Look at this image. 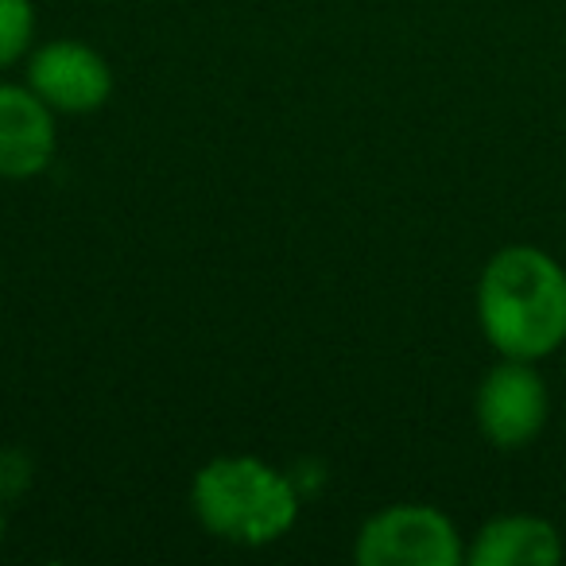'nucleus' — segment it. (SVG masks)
I'll return each instance as SVG.
<instances>
[{"mask_svg":"<svg viewBox=\"0 0 566 566\" xmlns=\"http://www.w3.org/2000/svg\"><path fill=\"white\" fill-rule=\"evenodd\" d=\"M478 323L501 357L543 361L566 342V272L535 244H509L478 283Z\"/></svg>","mask_w":566,"mask_h":566,"instance_id":"1","label":"nucleus"},{"mask_svg":"<svg viewBox=\"0 0 566 566\" xmlns=\"http://www.w3.org/2000/svg\"><path fill=\"white\" fill-rule=\"evenodd\" d=\"M563 558V535L539 516H496L478 532L465 563L473 566H555Z\"/></svg>","mask_w":566,"mask_h":566,"instance_id":"7","label":"nucleus"},{"mask_svg":"<svg viewBox=\"0 0 566 566\" xmlns=\"http://www.w3.org/2000/svg\"><path fill=\"white\" fill-rule=\"evenodd\" d=\"M55 109L32 86L0 82V179H32L55 159Z\"/></svg>","mask_w":566,"mask_h":566,"instance_id":"6","label":"nucleus"},{"mask_svg":"<svg viewBox=\"0 0 566 566\" xmlns=\"http://www.w3.org/2000/svg\"><path fill=\"white\" fill-rule=\"evenodd\" d=\"M35 35L32 0H0V66H12L28 55Z\"/></svg>","mask_w":566,"mask_h":566,"instance_id":"8","label":"nucleus"},{"mask_svg":"<svg viewBox=\"0 0 566 566\" xmlns=\"http://www.w3.org/2000/svg\"><path fill=\"white\" fill-rule=\"evenodd\" d=\"M32 481V465L20 450H4L0 454V501H9V496H20Z\"/></svg>","mask_w":566,"mask_h":566,"instance_id":"9","label":"nucleus"},{"mask_svg":"<svg viewBox=\"0 0 566 566\" xmlns=\"http://www.w3.org/2000/svg\"><path fill=\"white\" fill-rule=\"evenodd\" d=\"M0 539H4V512H0Z\"/></svg>","mask_w":566,"mask_h":566,"instance_id":"10","label":"nucleus"},{"mask_svg":"<svg viewBox=\"0 0 566 566\" xmlns=\"http://www.w3.org/2000/svg\"><path fill=\"white\" fill-rule=\"evenodd\" d=\"M28 86L55 113H94L109 102L113 71L94 48L78 40L43 43L28 59Z\"/></svg>","mask_w":566,"mask_h":566,"instance_id":"5","label":"nucleus"},{"mask_svg":"<svg viewBox=\"0 0 566 566\" xmlns=\"http://www.w3.org/2000/svg\"><path fill=\"white\" fill-rule=\"evenodd\" d=\"M361 566H458L462 535L431 504H392L361 524L354 543Z\"/></svg>","mask_w":566,"mask_h":566,"instance_id":"3","label":"nucleus"},{"mask_svg":"<svg viewBox=\"0 0 566 566\" xmlns=\"http://www.w3.org/2000/svg\"><path fill=\"white\" fill-rule=\"evenodd\" d=\"M535 361L504 357L478 388V427L496 450H520L547 427L551 396Z\"/></svg>","mask_w":566,"mask_h":566,"instance_id":"4","label":"nucleus"},{"mask_svg":"<svg viewBox=\"0 0 566 566\" xmlns=\"http://www.w3.org/2000/svg\"><path fill=\"white\" fill-rule=\"evenodd\" d=\"M198 524L237 547H264L287 535L300 520V493L280 470L249 454L213 458L195 473Z\"/></svg>","mask_w":566,"mask_h":566,"instance_id":"2","label":"nucleus"}]
</instances>
